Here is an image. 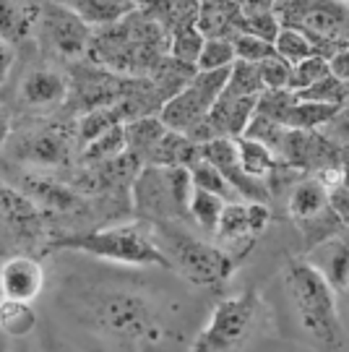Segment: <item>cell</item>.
<instances>
[{
	"label": "cell",
	"instance_id": "ffe728a7",
	"mask_svg": "<svg viewBox=\"0 0 349 352\" xmlns=\"http://www.w3.org/2000/svg\"><path fill=\"white\" fill-rule=\"evenodd\" d=\"M39 8L19 6L16 0H0V42H19L24 39L32 26L37 24Z\"/></svg>",
	"mask_w": 349,
	"mask_h": 352
},
{
	"label": "cell",
	"instance_id": "ac0fdd59",
	"mask_svg": "<svg viewBox=\"0 0 349 352\" xmlns=\"http://www.w3.org/2000/svg\"><path fill=\"white\" fill-rule=\"evenodd\" d=\"M39 222V206L24 190H16L11 186H0V225L24 230Z\"/></svg>",
	"mask_w": 349,
	"mask_h": 352
},
{
	"label": "cell",
	"instance_id": "30bf717a",
	"mask_svg": "<svg viewBox=\"0 0 349 352\" xmlns=\"http://www.w3.org/2000/svg\"><path fill=\"white\" fill-rule=\"evenodd\" d=\"M39 21H42V29H45V37L50 39V45L60 55H65V58L89 55L91 26L84 24L76 13H71L63 6L47 3V6L39 8Z\"/></svg>",
	"mask_w": 349,
	"mask_h": 352
},
{
	"label": "cell",
	"instance_id": "44dd1931",
	"mask_svg": "<svg viewBox=\"0 0 349 352\" xmlns=\"http://www.w3.org/2000/svg\"><path fill=\"white\" fill-rule=\"evenodd\" d=\"M19 154L32 164H65L68 162V144L60 136L45 131V133L26 139Z\"/></svg>",
	"mask_w": 349,
	"mask_h": 352
},
{
	"label": "cell",
	"instance_id": "f6af8a7d",
	"mask_svg": "<svg viewBox=\"0 0 349 352\" xmlns=\"http://www.w3.org/2000/svg\"><path fill=\"white\" fill-rule=\"evenodd\" d=\"M13 60H16L13 47L8 45V42H0V87H3V84H5V78L11 76Z\"/></svg>",
	"mask_w": 349,
	"mask_h": 352
},
{
	"label": "cell",
	"instance_id": "f5cc1de1",
	"mask_svg": "<svg viewBox=\"0 0 349 352\" xmlns=\"http://www.w3.org/2000/svg\"><path fill=\"white\" fill-rule=\"evenodd\" d=\"M341 3H347V6H349V0H341Z\"/></svg>",
	"mask_w": 349,
	"mask_h": 352
},
{
	"label": "cell",
	"instance_id": "e0dca14e",
	"mask_svg": "<svg viewBox=\"0 0 349 352\" xmlns=\"http://www.w3.org/2000/svg\"><path fill=\"white\" fill-rule=\"evenodd\" d=\"M24 193L37 206H45L52 212H74L76 206H81V196L74 188L47 180V177H26Z\"/></svg>",
	"mask_w": 349,
	"mask_h": 352
},
{
	"label": "cell",
	"instance_id": "6da1fadb",
	"mask_svg": "<svg viewBox=\"0 0 349 352\" xmlns=\"http://www.w3.org/2000/svg\"><path fill=\"white\" fill-rule=\"evenodd\" d=\"M284 285L302 329L326 347H339L341 324L337 314V292L321 277V272L305 258H295L284 269Z\"/></svg>",
	"mask_w": 349,
	"mask_h": 352
},
{
	"label": "cell",
	"instance_id": "2e32d148",
	"mask_svg": "<svg viewBox=\"0 0 349 352\" xmlns=\"http://www.w3.org/2000/svg\"><path fill=\"white\" fill-rule=\"evenodd\" d=\"M68 94V81L55 71H32L21 84V100L32 107H47V104H58L65 100Z\"/></svg>",
	"mask_w": 349,
	"mask_h": 352
},
{
	"label": "cell",
	"instance_id": "52a82bcc",
	"mask_svg": "<svg viewBox=\"0 0 349 352\" xmlns=\"http://www.w3.org/2000/svg\"><path fill=\"white\" fill-rule=\"evenodd\" d=\"M258 314H261V298L256 289L222 298L214 305L209 324L201 329L188 352H240L256 327Z\"/></svg>",
	"mask_w": 349,
	"mask_h": 352
},
{
	"label": "cell",
	"instance_id": "5bb4252c",
	"mask_svg": "<svg viewBox=\"0 0 349 352\" xmlns=\"http://www.w3.org/2000/svg\"><path fill=\"white\" fill-rule=\"evenodd\" d=\"M328 206H331V190L313 175L297 180L292 193H289V214L295 217L297 225L321 217Z\"/></svg>",
	"mask_w": 349,
	"mask_h": 352
},
{
	"label": "cell",
	"instance_id": "c3c4849f",
	"mask_svg": "<svg viewBox=\"0 0 349 352\" xmlns=\"http://www.w3.org/2000/svg\"><path fill=\"white\" fill-rule=\"evenodd\" d=\"M131 3H133V6H136V8H141V6H151V3H154V0H131Z\"/></svg>",
	"mask_w": 349,
	"mask_h": 352
},
{
	"label": "cell",
	"instance_id": "83f0119b",
	"mask_svg": "<svg viewBox=\"0 0 349 352\" xmlns=\"http://www.w3.org/2000/svg\"><path fill=\"white\" fill-rule=\"evenodd\" d=\"M123 118L117 113V107L110 104V107H91L87 113L78 118V141L87 146L91 141H97L102 133H107L110 128L120 126Z\"/></svg>",
	"mask_w": 349,
	"mask_h": 352
},
{
	"label": "cell",
	"instance_id": "8d00e7d4",
	"mask_svg": "<svg viewBox=\"0 0 349 352\" xmlns=\"http://www.w3.org/2000/svg\"><path fill=\"white\" fill-rule=\"evenodd\" d=\"M295 97L300 102H324V104L344 107V102H347V84H341L337 76H326L321 81H315L313 87L297 91Z\"/></svg>",
	"mask_w": 349,
	"mask_h": 352
},
{
	"label": "cell",
	"instance_id": "f1b7e54d",
	"mask_svg": "<svg viewBox=\"0 0 349 352\" xmlns=\"http://www.w3.org/2000/svg\"><path fill=\"white\" fill-rule=\"evenodd\" d=\"M128 151V141H125V123L120 126L110 128L107 133H102L97 141H91L84 146V162L87 164H102V162H110L115 157H120Z\"/></svg>",
	"mask_w": 349,
	"mask_h": 352
},
{
	"label": "cell",
	"instance_id": "7402d4cb",
	"mask_svg": "<svg viewBox=\"0 0 349 352\" xmlns=\"http://www.w3.org/2000/svg\"><path fill=\"white\" fill-rule=\"evenodd\" d=\"M339 104H324V102H300L289 107L287 128L292 131H321L331 123V118L339 113Z\"/></svg>",
	"mask_w": 349,
	"mask_h": 352
},
{
	"label": "cell",
	"instance_id": "d6a6232c",
	"mask_svg": "<svg viewBox=\"0 0 349 352\" xmlns=\"http://www.w3.org/2000/svg\"><path fill=\"white\" fill-rule=\"evenodd\" d=\"M225 206H227L225 199H219V196H214V193H206V190L196 188L193 190V199H190V219H196L203 230L216 232Z\"/></svg>",
	"mask_w": 349,
	"mask_h": 352
},
{
	"label": "cell",
	"instance_id": "484cf974",
	"mask_svg": "<svg viewBox=\"0 0 349 352\" xmlns=\"http://www.w3.org/2000/svg\"><path fill=\"white\" fill-rule=\"evenodd\" d=\"M237 151H240L243 170H245L250 177L263 180V183H266V177L271 175V170L279 164V160H276L274 154L266 149L263 144H258V141H253V139H245V136L237 139Z\"/></svg>",
	"mask_w": 349,
	"mask_h": 352
},
{
	"label": "cell",
	"instance_id": "9c48e42d",
	"mask_svg": "<svg viewBox=\"0 0 349 352\" xmlns=\"http://www.w3.org/2000/svg\"><path fill=\"white\" fill-rule=\"evenodd\" d=\"M201 160L212 162L222 175L227 177V183L235 188V193L245 201H258L269 204L271 190L263 180L250 177L243 170L240 162V151H237V139H214L209 144H201Z\"/></svg>",
	"mask_w": 349,
	"mask_h": 352
},
{
	"label": "cell",
	"instance_id": "d590c367",
	"mask_svg": "<svg viewBox=\"0 0 349 352\" xmlns=\"http://www.w3.org/2000/svg\"><path fill=\"white\" fill-rule=\"evenodd\" d=\"M326 76H331V65H328V58L324 55H313L302 63L292 65V76H289V91L297 94L302 89L313 87L315 81H321Z\"/></svg>",
	"mask_w": 349,
	"mask_h": 352
},
{
	"label": "cell",
	"instance_id": "b9f144b4",
	"mask_svg": "<svg viewBox=\"0 0 349 352\" xmlns=\"http://www.w3.org/2000/svg\"><path fill=\"white\" fill-rule=\"evenodd\" d=\"M240 16H261V13H274L279 0H235Z\"/></svg>",
	"mask_w": 349,
	"mask_h": 352
},
{
	"label": "cell",
	"instance_id": "603a6c76",
	"mask_svg": "<svg viewBox=\"0 0 349 352\" xmlns=\"http://www.w3.org/2000/svg\"><path fill=\"white\" fill-rule=\"evenodd\" d=\"M216 235L225 240V243H253L256 238V230H253V222H250V206L248 201L237 204L229 201L222 212V219H219V230Z\"/></svg>",
	"mask_w": 349,
	"mask_h": 352
},
{
	"label": "cell",
	"instance_id": "9a60e30c",
	"mask_svg": "<svg viewBox=\"0 0 349 352\" xmlns=\"http://www.w3.org/2000/svg\"><path fill=\"white\" fill-rule=\"evenodd\" d=\"M201 160V146L196 141H190L183 133H174V131H167L164 139L154 146L144 167H193V164Z\"/></svg>",
	"mask_w": 349,
	"mask_h": 352
},
{
	"label": "cell",
	"instance_id": "ab89813d",
	"mask_svg": "<svg viewBox=\"0 0 349 352\" xmlns=\"http://www.w3.org/2000/svg\"><path fill=\"white\" fill-rule=\"evenodd\" d=\"M261 68V78H263V87L266 89H289V76H292V65L284 63L279 55L269 58L258 63Z\"/></svg>",
	"mask_w": 349,
	"mask_h": 352
},
{
	"label": "cell",
	"instance_id": "74e56055",
	"mask_svg": "<svg viewBox=\"0 0 349 352\" xmlns=\"http://www.w3.org/2000/svg\"><path fill=\"white\" fill-rule=\"evenodd\" d=\"M282 32V21L276 13H261V16H240L237 19V34H250V37L266 39L274 45L276 34Z\"/></svg>",
	"mask_w": 349,
	"mask_h": 352
},
{
	"label": "cell",
	"instance_id": "7c38bea8",
	"mask_svg": "<svg viewBox=\"0 0 349 352\" xmlns=\"http://www.w3.org/2000/svg\"><path fill=\"white\" fill-rule=\"evenodd\" d=\"M313 269L321 272V277L334 287V292H347L349 287V245L344 240L331 238L311 248L305 258Z\"/></svg>",
	"mask_w": 349,
	"mask_h": 352
},
{
	"label": "cell",
	"instance_id": "e575fe53",
	"mask_svg": "<svg viewBox=\"0 0 349 352\" xmlns=\"http://www.w3.org/2000/svg\"><path fill=\"white\" fill-rule=\"evenodd\" d=\"M295 94L289 89H266L261 97H258V104H256V115L258 118H269L274 123H282L287 126V115L289 107L295 104Z\"/></svg>",
	"mask_w": 349,
	"mask_h": 352
},
{
	"label": "cell",
	"instance_id": "8992f818",
	"mask_svg": "<svg viewBox=\"0 0 349 352\" xmlns=\"http://www.w3.org/2000/svg\"><path fill=\"white\" fill-rule=\"evenodd\" d=\"M159 227H162L159 248L170 258V266L177 274H183L188 282H193L199 287H219L232 277L237 264L232 253L193 238L183 230H172L170 225Z\"/></svg>",
	"mask_w": 349,
	"mask_h": 352
},
{
	"label": "cell",
	"instance_id": "7bdbcfd3",
	"mask_svg": "<svg viewBox=\"0 0 349 352\" xmlns=\"http://www.w3.org/2000/svg\"><path fill=\"white\" fill-rule=\"evenodd\" d=\"M331 209L337 212L341 225L349 227V188L339 186V188L331 190Z\"/></svg>",
	"mask_w": 349,
	"mask_h": 352
},
{
	"label": "cell",
	"instance_id": "8fae6325",
	"mask_svg": "<svg viewBox=\"0 0 349 352\" xmlns=\"http://www.w3.org/2000/svg\"><path fill=\"white\" fill-rule=\"evenodd\" d=\"M45 287L42 264L32 256H11L0 266V295L5 300L32 302Z\"/></svg>",
	"mask_w": 349,
	"mask_h": 352
},
{
	"label": "cell",
	"instance_id": "7dc6e473",
	"mask_svg": "<svg viewBox=\"0 0 349 352\" xmlns=\"http://www.w3.org/2000/svg\"><path fill=\"white\" fill-rule=\"evenodd\" d=\"M339 167H341V186L349 188V146H344L339 154Z\"/></svg>",
	"mask_w": 349,
	"mask_h": 352
},
{
	"label": "cell",
	"instance_id": "816d5d0a",
	"mask_svg": "<svg viewBox=\"0 0 349 352\" xmlns=\"http://www.w3.org/2000/svg\"><path fill=\"white\" fill-rule=\"evenodd\" d=\"M347 302H349V287H347Z\"/></svg>",
	"mask_w": 349,
	"mask_h": 352
},
{
	"label": "cell",
	"instance_id": "f907efd6",
	"mask_svg": "<svg viewBox=\"0 0 349 352\" xmlns=\"http://www.w3.org/2000/svg\"><path fill=\"white\" fill-rule=\"evenodd\" d=\"M344 104H349V84H347V102H344Z\"/></svg>",
	"mask_w": 349,
	"mask_h": 352
},
{
	"label": "cell",
	"instance_id": "f546056e",
	"mask_svg": "<svg viewBox=\"0 0 349 352\" xmlns=\"http://www.w3.org/2000/svg\"><path fill=\"white\" fill-rule=\"evenodd\" d=\"M274 50L289 65H297L302 60L313 58V55H318V50H315V45H313L311 39L305 37L302 32H297V29H292V26H282V32L274 39Z\"/></svg>",
	"mask_w": 349,
	"mask_h": 352
},
{
	"label": "cell",
	"instance_id": "4fadbf2b",
	"mask_svg": "<svg viewBox=\"0 0 349 352\" xmlns=\"http://www.w3.org/2000/svg\"><path fill=\"white\" fill-rule=\"evenodd\" d=\"M76 13L89 26H113L136 11L131 0H50Z\"/></svg>",
	"mask_w": 349,
	"mask_h": 352
},
{
	"label": "cell",
	"instance_id": "4dcf8cb0",
	"mask_svg": "<svg viewBox=\"0 0 349 352\" xmlns=\"http://www.w3.org/2000/svg\"><path fill=\"white\" fill-rule=\"evenodd\" d=\"M243 136L263 144V146H266V149L271 151L276 160H279V157H282V151H284V144H287L289 128L282 126V123H274V120H269V118H258V115H253V120L248 123V128H245V133H243Z\"/></svg>",
	"mask_w": 349,
	"mask_h": 352
},
{
	"label": "cell",
	"instance_id": "d4e9b609",
	"mask_svg": "<svg viewBox=\"0 0 349 352\" xmlns=\"http://www.w3.org/2000/svg\"><path fill=\"white\" fill-rule=\"evenodd\" d=\"M203 42H206V37L201 34L199 24L180 26V29H174L172 34H170L167 55H170L172 60H177V63H185L196 68L199 55H201V50H203Z\"/></svg>",
	"mask_w": 349,
	"mask_h": 352
},
{
	"label": "cell",
	"instance_id": "3957f363",
	"mask_svg": "<svg viewBox=\"0 0 349 352\" xmlns=\"http://www.w3.org/2000/svg\"><path fill=\"white\" fill-rule=\"evenodd\" d=\"M193 177L188 167H141L133 177L131 196L136 212L157 225L190 217L193 199Z\"/></svg>",
	"mask_w": 349,
	"mask_h": 352
},
{
	"label": "cell",
	"instance_id": "cb8c5ba5",
	"mask_svg": "<svg viewBox=\"0 0 349 352\" xmlns=\"http://www.w3.org/2000/svg\"><path fill=\"white\" fill-rule=\"evenodd\" d=\"M0 329L5 337H26L37 329V314L32 302L0 300Z\"/></svg>",
	"mask_w": 349,
	"mask_h": 352
},
{
	"label": "cell",
	"instance_id": "5b68a950",
	"mask_svg": "<svg viewBox=\"0 0 349 352\" xmlns=\"http://www.w3.org/2000/svg\"><path fill=\"white\" fill-rule=\"evenodd\" d=\"M91 318L102 334L123 344H151L159 340L157 314L146 298L128 289H107L91 302Z\"/></svg>",
	"mask_w": 349,
	"mask_h": 352
},
{
	"label": "cell",
	"instance_id": "277c9868",
	"mask_svg": "<svg viewBox=\"0 0 349 352\" xmlns=\"http://www.w3.org/2000/svg\"><path fill=\"white\" fill-rule=\"evenodd\" d=\"M274 13L282 26L302 32L324 58L349 47V6L341 0H279Z\"/></svg>",
	"mask_w": 349,
	"mask_h": 352
},
{
	"label": "cell",
	"instance_id": "836d02e7",
	"mask_svg": "<svg viewBox=\"0 0 349 352\" xmlns=\"http://www.w3.org/2000/svg\"><path fill=\"white\" fill-rule=\"evenodd\" d=\"M190 177H193V186L199 190L214 193V196H219V199H225V201L237 196L235 188L227 183V177L222 175L212 162H206V160H199V162L190 167Z\"/></svg>",
	"mask_w": 349,
	"mask_h": 352
},
{
	"label": "cell",
	"instance_id": "4316f807",
	"mask_svg": "<svg viewBox=\"0 0 349 352\" xmlns=\"http://www.w3.org/2000/svg\"><path fill=\"white\" fill-rule=\"evenodd\" d=\"M263 91H266V87H263L258 63L235 60V65L229 68L225 94H232V97H261Z\"/></svg>",
	"mask_w": 349,
	"mask_h": 352
},
{
	"label": "cell",
	"instance_id": "bcb514c9",
	"mask_svg": "<svg viewBox=\"0 0 349 352\" xmlns=\"http://www.w3.org/2000/svg\"><path fill=\"white\" fill-rule=\"evenodd\" d=\"M8 136H11V113L0 104V149H3V144L8 141Z\"/></svg>",
	"mask_w": 349,
	"mask_h": 352
},
{
	"label": "cell",
	"instance_id": "ee69618b",
	"mask_svg": "<svg viewBox=\"0 0 349 352\" xmlns=\"http://www.w3.org/2000/svg\"><path fill=\"white\" fill-rule=\"evenodd\" d=\"M328 65H331V76H337L341 84H349V47L334 52L328 58Z\"/></svg>",
	"mask_w": 349,
	"mask_h": 352
},
{
	"label": "cell",
	"instance_id": "681fc988",
	"mask_svg": "<svg viewBox=\"0 0 349 352\" xmlns=\"http://www.w3.org/2000/svg\"><path fill=\"white\" fill-rule=\"evenodd\" d=\"M0 352H5V334H3V329H0Z\"/></svg>",
	"mask_w": 349,
	"mask_h": 352
},
{
	"label": "cell",
	"instance_id": "f35d334b",
	"mask_svg": "<svg viewBox=\"0 0 349 352\" xmlns=\"http://www.w3.org/2000/svg\"><path fill=\"white\" fill-rule=\"evenodd\" d=\"M235 55L237 60H245V63H263L269 58H274L276 50L271 42L258 37H250V34H237L235 39Z\"/></svg>",
	"mask_w": 349,
	"mask_h": 352
},
{
	"label": "cell",
	"instance_id": "d6986e66",
	"mask_svg": "<svg viewBox=\"0 0 349 352\" xmlns=\"http://www.w3.org/2000/svg\"><path fill=\"white\" fill-rule=\"evenodd\" d=\"M164 133H167V128L159 118H154V115H146V118H138V120H131V123H125V141H128V151L131 154H136L141 164L146 162V157H149L154 146L164 139Z\"/></svg>",
	"mask_w": 349,
	"mask_h": 352
},
{
	"label": "cell",
	"instance_id": "7a4b0ae2",
	"mask_svg": "<svg viewBox=\"0 0 349 352\" xmlns=\"http://www.w3.org/2000/svg\"><path fill=\"white\" fill-rule=\"evenodd\" d=\"M52 251L87 253L102 261L125 266H164L172 269L157 240H151L138 227H110V230H91L81 235H65L50 245Z\"/></svg>",
	"mask_w": 349,
	"mask_h": 352
},
{
	"label": "cell",
	"instance_id": "ba28073f",
	"mask_svg": "<svg viewBox=\"0 0 349 352\" xmlns=\"http://www.w3.org/2000/svg\"><path fill=\"white\" fill-rule=\"evenodd\" d=\"M227 78H229V68L199 71L183 91H177L174 97H170L162 104L159 120L164 123V128L174 131V133H183V136H190L209 118L214 102L222 97Z\"/></svg>",
	"mask_w": 349,
	"mask_h": 352
},
{
	"label": "cell",
	"instance_id": "1f68e13d",
	"mask_svg": "<svg viewBox=\"0 0 349 352\" xmlns=\"http://www.w3.org/2000/svg\"><path fill=\"white\" fill-rule=\"evenodd\" d=\"M237 60L235 42L229 37H206L203 50L199 55L196 71H222V68H232Z\"/></svg>",
	"mask_w": 349,
	"mask_h": 352
},
{
	"label": "cell",
	"instance_id": "60d3db41",
	"mask_svg": "<svg viewBox=\"0 0 349 352\" xmlns=\"http://www.w3.org/2000/svg\"><path fill=\"white\" fill-rule=\"evenodd\" d=\"M321 133H324L326 139L334 141L337 146H341V149L349 146V104H344V107L331 118L328 126L321 128Z\"/></svg>",
	"mask_w": 349,
	"mask_h": 352
}]
</instances>
